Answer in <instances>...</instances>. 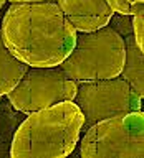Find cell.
<instances>
[{
  "label": "cell",
  "mask_w": 144,
  "mask_h": 158,
  "mask_svg": "<svg viewBox=\"0 0 144 158\" xmlns=\"http://www.w3.org/2000/svg\"><path fill=\"white\" fill-rule=\"evenodd\" d=\"M144 10L137 12L136 15H133V36L134 41L141 49H144Z\"/></svg>",
  "instance_id": "13"
},
{
  "label": "cell",
  "mask_w": 144,
  "mask_h": 158,
  "mask_svg": "<svg viewBox=\"0 0 144 158\" xmlns=\"http://www.w3.org/2000/svg\"><path fill=\"white\" fill-rule=\"evenodd\" d=\"M83 114L73 101L27 114L15 132L10 158H63L81 135Z\"/></svg>",
  "instance_id": "2"
},
{
  "label": "cell",
  "mask_w": 144,
  "mask_h": 158,
  "mask_svg": "<svg viewBox=\"0 0 144 158\" xmlns=\"http://www.w3.org/2000/svg\"><path fill=\"white\" fill-rule=\"evenodd\" d=\"M83 158H142V110L119 114L93 123L79 140Z\"/></svg>",
  "instance_id": "4"
},
{
  "label": "cell",
  "mask_w": 144,
  "mask_h": 158,
  "mask_svg": "<svg viewBox=\"0 0 144 158\" xmlns=\"http://www.w3.org/2000/svg\"><path fill=\"white\" fill-rule=\"evenodd\" d=\"M137 96H144V61L142 49L136 44L133 33L124 38V63L119 74Z\"/></svg>",
  "instance_id": "8"
},
{
  "label": "cell",
  "mask_w": 144,
  "mask_h": 158,
  "mask_svg": "<svg viewBox=\"0 0 144 158\" xmlns=\"http://www.w3.org/2000/svg\"><path fill=\"white\" fill-rule=\"evenodd\" d=\"M56 5L76 31L106 27L113 15L106 0H56Z\"/></svg>",
  "instance_id": "7"
},
{
  "label": "cell",
  "mask_w": 144,
  "mask_h": 158,
  "mask_svg": "<svg viewBox=\"0 0 144 158\" xmlns=\"http://www.w3.org/2000/svg\"><path fill=\"white\" fill-rule=\"evenodd\" d=\"M74 94L76 81L58 64L48 68L30 66L7 97L15 109L30 114L63 101H73Z\"/></svg>",
  "instance_id": "6"
},
{
  "label": "cell",
  "mask_w": 144,
  "mask_h": 158,
  "mask_svg": "<svg viewBox=\"0 0 144 158\" xmlns=\"http://www.w3.org/2000/svg\"><path fill=\"white\" fill-rule=\"evenodd\" d=\"M131 2H134V3H141V2H144V0H131Z\"/></svg>",
  "instance_id": "16"
},
{
  "label": "cell",
  "mask_w": 144,
  "mask_h": 158,
  "mask_svg": "<svg viewBox=\"0 0 144 158\" xmlns=\"http://www.w3.org/2000/svg\"><path fill=\"white\" fill-rule=\"evenodd\" d=\"M108 25L123 38H126L128 35L133 33V17L131 15L113 13L111 18H109V22H108Z\"/></svg>",
  "instance_id": "11"
},
{
  "label": "cell",
  "mask_w": 144,
  "mask_h": 158,
  "mask_svg": "<svg viewBox=\"0 0 144 158\" xmlns=\"http://www.w3.org/2000/svg\"><path fill=\"white\" fill-rule=\"evenodd\" d=\"M109 8L113 10V13H121V15H136L137 12L144 10V2L134 3L131 0H106Z\"/></svg>",
  "instance_id": "12"
},
{
  "label": "cell",
  "mask_w": 144,
  "mask_h": 158,
  "mask_svg": "<svg viewBox=\"0 0 144 158\" xmlns=\"http://www.w3.org/2000/svg\"><path fill=\"white\" fill-rule=\"evenodd\" d=\"M0 31L13 56L37 68L58 66L76 40V30L55 2H13Z\"/></svg>",
  "instance_id": "1"
},
{
  "label": "cell",
  "mask_w": 144,
  "mask_h": 158,
  "mask_svg": "<svg viewBox=\"0 0 144 158\" xmlns=\"http://www.w3.org/2000/svg\"><path fill=\"white\" fill-rule=\"evenodd\" d=\"M10 2H55V0H10Z\"/></svg>",
  "instance_id": "14"
},
{
  "label": "cell",
  "mask_w": 144,
  "mask_h": 158,
  "mask_svg": "<svg viewBox=\"0 0 144 158\" xmlns=\"http://www.w3.org/2000/svg\"><path fill=\"white\" fill-rule=\"evenodd\" d=\"M28 64L13 56L8 48L3 44L2 31H0V96L8 94L28 71Z\"/></svg>",
  "instance_id": "10"
},
{
  "label": "cell",
  "mask_w": 144,
  "mask_h": 158,
  "mask_svg": "<svg viewBox=\"0 0 144 158\" xmlns=\"http://www.w3.org/2000/svg\"><path fill=\"white\" fill-rule=\"evenodd\" d=\"M27 114L18 110L8 101L7 94L0 96V158H10V150L17 128L25 120Z\"/></svg>",
  "instance_id": "9"
},
{
  "label": "cell",
  "mask_w": 144,
  "mask_h": 158,
  "mask_svg": "<svg viewBox=\"0 0 144 158\" xmlns=\"http://www.w3.org/2000/svg\"><path fill=\"white\" fill-rule=\"evenodd\" d=\"M141 99L142 97L137 96L121 76L76 81V94L73 102L83 114L81 133L99 120L119 114L142 110Z\"/></svg>",
  "instance_id": "5"
},
{
  "label": "cell",
  "mask_w": 144,
  "mask_h": 158,
  "mask_svg": "<svg viewBox=\"0 0 144 158\" xmlns=\"http://www.w3.org/2000/svg\"><path fill=\"white\" fill-rule=\"evenodd\" d=\"M5 2H7V0H0V8H2L3 5H5Z\"/></svg>",
  "instance_id": "15"
},
{
  "label": "cell",
  "mask_w": 144,
  "mask_h": 158,
  "mask_svg": "<svg viewBox=\"0 0 144 158\" xmlns=\"http://www.w3.org/2000/svg\"><path fill=\"white\" fill-rule=\"evenodd\" d=\"M123 63L124 38L106 25L93 31H76L74 46L60 66L74 81H91L119 76Z\"/></svg>",
  "instance_id": "3"
}]
</instances>
